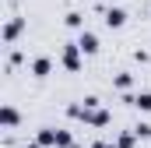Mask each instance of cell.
Wrapping results in <instances>:
<instances>
[{
  "instance_id": "obj_2",
  "label": "cell",
  "mask_w": 151,
  "mask_h": 148,
  "mask_svg": "<svg viewBox=\"0 0 151 148\" xmlns=\"http://www.w3.org/2000/svg\"><path fill=\"white\" fill-rule=\"evenodd\" d=\"M106 21H109V25H123V11H109Z\"/></svg>"
},
{
  "instance_id": "obj_1",
  "label": "cell",
  "mask_w": 151,
  "mask_h": 148,
  "mask_svg": "<svg viewBox=\"0 0 151 148\" xmlns=\"http://www.w3.org/2000/svg\"><path fill=\"white\" fill-rule=\"evenodd\" d=\"M81 49H84V53H95V49H99L95 36H81Z\"/></svg>"
}]
</instances>
